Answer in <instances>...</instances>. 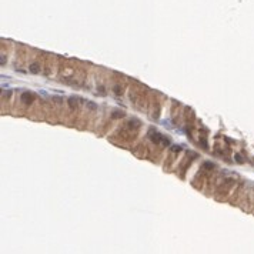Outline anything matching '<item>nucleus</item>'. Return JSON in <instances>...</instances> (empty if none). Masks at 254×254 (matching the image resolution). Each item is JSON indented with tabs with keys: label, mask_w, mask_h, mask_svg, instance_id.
<instances>
[{
	"label": "nucleus",
	"mask_w": 254,
	"mask_h": 254,
	"mask_svg": "<svg viewBox=\"0 0 254 254\" xmlns=\"http://www.w3.org/2000/svg\"><path fill=\"white\" fill-rule=\"evenodd\" d=\"M87 106H89L90 109H94V107H96V106H94L93 103H90V101H89V103H87Z\"/></svg>",
	"instance_id": "5"
},
{
	"label": "nucleus",
	"mask_w": 254,
	"mask_h": 254,
	"mask_svg": "<svg viewBox=\"0 0 254 254\" xmlns=\"http://www.w3.org/2000/svg\"><path fill=\"white\" fill-rule=\"evenodd\" d=\"M30 72H31V73H39L37 64H31V66H30Z\"/></svg>",
	"instance_id": "2"
},
{
	"label": "nucleus",
	"mask_w": 254,
	"mask_h": 254,
	"mask_svg": "<svg viewBox=\"0 0 254 254\" xmlns=\"http://www.w3.org/2000/svg\"><path fill=\"white\" fill-rule=\"evenodd\" d=\"M69 104H70V107H76V103H74V98H70V100H69Z\"/></svg>",
	"instance_id": "3"
},
{
	"label": "nucleus",
	"mask_w": 254,
	"mask_h": 254,
	"mask_svg": "<svg viewBox=\"0 0 254 254\" xmlns=\"http://www.w3.org/2000/svg\"><path fill=\"white\" fill-rule=\"evenodd\" d=\"M114 93H116V94H120V93H121V89H120L119 86H114Z\"/></svg>",
	"instance_id": "4"
},
{
	"label": "nucleus",
	"mask_w": 254,
	"mask_h": 254,
	"mask_svg": "<svg viewBox=\"0 0 254 254\" xmlns=\"http://www.w3.org/2000/svg\"><path fill=\"white\" fill-rule=\"evenodd\" d=\"M22 101H24V103H31L33 101V94L31 93H23L22 94Z\"/></svg>",
	"instance_id": "1"
}]
</instances>
